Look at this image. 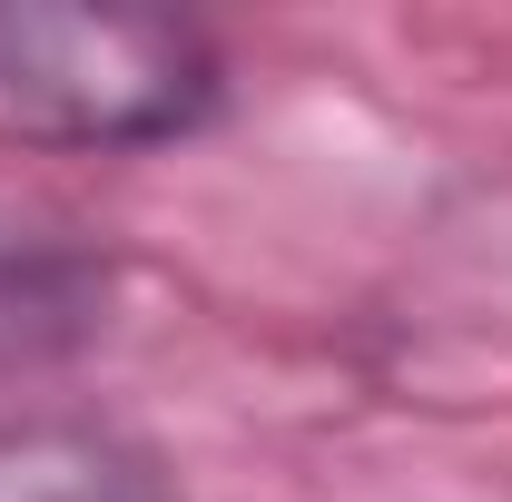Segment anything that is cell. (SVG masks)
Wrapping results in <instances>:
<instances>
[{"label": "cell", "instance_id": "1", "mask_svg": "<svg viewBox=\"0 0 512 502\" xmlns=\"http://www.w3.org/2000/svg\"><path fill=\"white\" fill-rule=\"evenodd\" d=\"M217 99H227V60L197 20L0 0V138L20 148L119 158L207 128Z\"/></svg>", "mask_w": 512, "mask_h": 502}, {"label": "cell", "instance_id": "2", "mask_svg": "<svg viewBox=\"0 0 512 502\" xmlns=\"http://www.w3.org/2000/svg\"><path fill=\"white\" fill-rule=\"evenodd\" d=\"M0 502H178V483L128 424L20 414L0 424Z\"/></svg>", "mask_w": 512, "mask_h": 502}, {"label": "cell", "instance_id": "3", "mask_svg": "<svg viewBox=\"0 0 512 502\" xmlns=\"http://www.w3.org/2000/svg\"><path fill=\"white\" fill-rule=\"evenodd\" d=\"M109 256L69 247V237H10L0 227V375H40L79 355L99 325H109Z\"/></svg>", "mask_w": 512, "mask_h": 502}]
</instances>
